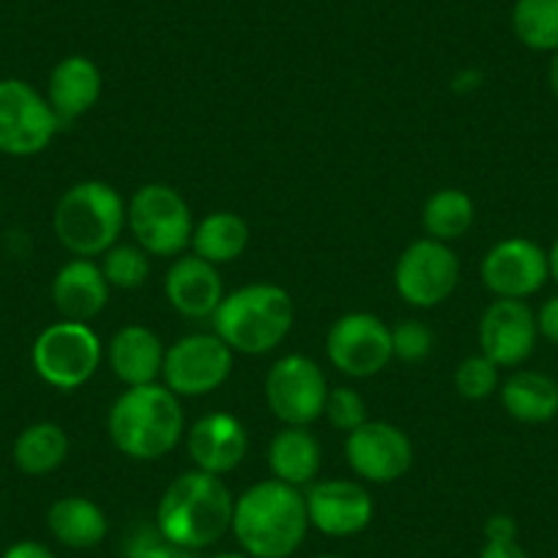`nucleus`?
Wrapping results in <instances>:
<instances>
[{
    "label": "nucleus",
    "mask_w": 558,
    "mask_h": 558,
    "mask_svg": "<svg viewBox=\"0 0 558 558\" xmlns=\"http://www.w3.org/2000/svg\"><path fill=\"white\" fill-rule=\"evenodd\" d=\"M482 282L496 299H518L525 302L545 288L550 279L547 252L536 241L512 235L498 241L482 257Z\"/></svg>",
    "instance_id": "ddd939ff"
},
{
    "label": "nucleus",
    "mask_w": 558,
    "mask_h": 558,
    "mask_svg": "<svg viewBox=\"0 0 558 558\" xmlns=\"http://www.w3.org/2000/svg\"><path fill=\"white\" fill-rule=\"evenodd\" d=\"M101 88H105L101 72L90 58L66 56L52 66L50 80H47V101H50L61 126H69L85 112L94 110Z\"/></svg>",
    "instance_id": "aec40b11"
},
{
    "label": "nucleus",
    "mask_w": 558,
    "mask_h": 558,
    "mask_svg": "<svg viewBox=\"0 0 558 558\" xmlns=\"http://www.w3.org/2000/svg\"><path fill=\"white\" fill-rule=\"evenodd\" d=\"M233 507L235 498L222 476L192 469L165 487L154 525L170 542L197 553L217 545L228 534Z\"/></svg>",
    "instance_id": "f03ea898"
},
{
    "label": "nucleus",
    "mask_w": 558,
    "mask_h": 558,
    "mask_svg": "<svg viewBox=\"0 0 558 558\" xmlns=\"http://www.w3.org/2000/svg\"><path fill=\"white\" fill-rule=\"evenodd\" d=\"M99 335L80 320H58L39 331L31 348V364L47 386L74 391L88 384L101 364Z\"/></svg>",
    "instance_id": "0eeeda50"
},
{
    "label": "nucleus",
    "mask_w": 558,
    "mask_h": 558,
    "mask_svg": "<svg viewBox=\"0 0 558 558\" xmlns=\"http://www.w3.org/2000/svg\"><path fill=\"white\" fill-rule=\"evenodd\" d=\"M512 31L534 52H558V0H514Z\"/></svg>",
    "instance_id": "cd10ccee"
},
{
    "label": "nucleus",
    "mask_w": 558,
    "mask_h": 558,
    "mask_svg": "<svg viewBox=\"0 0 558 558\" xmlns=\"http://www.w3.org/2000/svg\"><path fill=\"white\" fill-rule=\"evenodd\" d=\"M296 307L286 288L255 282L228 293L214 313V335L233 353L263 356L271 353L293 329Z\"/></svg>",
    "instance_id": "20e7f679"
},
{
    "label": "nucleus",
    "mask_w": 558,
    "mask_h": 558,
    "mask_svg": "<svg viewBox=\"0 0 558 558\" xmlns=\"http://www.w3.org/2000/svg\"><path fill=\"white\" fill-rule=\"evenodd\" d=\"M315 558H342V556H331V553H326V556H315Z\"/></svg>",
    "instance_id": "a19ab883"
},
{
    "label": "nucleus",
    "mask_w": 558,
    "mask_h": 558,
    "mask_svg": "<svg viewBox=\"0 0 558 558\" xmlns=\"http://www.w3.org/2000/svg\"><path fill=\"white\" fill-rule=\"evenodd\" d=\"M50 296L63 320L88 324L96 315L105 313L110 302V282L105 279L99 263L90 257H74L52 277Z\"/></svg>",
    "instance_id": "6ab92c4d"
},
{
    "label": "nucleus",
    "mask_w": 558,
    "mask_h": 558,
    "mask_svg": "<svg viewBox=\"0 0 558 558\" xmlns=\"http://www.w3.org/2000/svg\"><path fill=\"white\" fill-rule=\"evenodd\" d=\"M165 351L157 335L146 326H123L107 342V364L123 386H146L162 378Z\"/></svg>",
    "instance_id": "412c9836"
},
{
    "label": "nucleus",
    "mask_w": 558,
    "mask_h": 558,
    "mask_svg": "<svg viewBox=\"0 0 558 558\" xmlns=\"http://www.w3.org/2000/svg\"><path fill=\"white\" fill-rule=\"evenodd\" d=\"M61 121L45 94L20 77L0 80V154L28 159L50 148Z\"/></svg>",
    "instance_id": "6e6552de"
},
{
    "label": "nucleus",
    "mask_w": 558,
    "mask_h": 558,
    "mask_svg": "<svg viewBox=\"0 0 558 558\" xmlns=\"http://www.w3.org/2000/svg\"><path fill=\"white\" fill-rule=\"evenodd\" d=\"M547 266H550V279L558 286V239L553 241L550 252H547Z\"/></svg>",
    "instance_id": "58836bf2"
},
{
    "label": "nucleus",
    "mask_w": 558,
    "mask_h": 558,
    "mask_svg": "<svg viewBox=\"0 0 558 558\" xmlns=\"http://www.w3.org/2000/svg\"><path fill=\"white\" fill-rule=\"evenodd\" d=\"M233 373V351L219 335H186L165 351L162 380L179 397H206Z\"/></svg>",
    "instance_id": "9b49d317"
},
{
    "label": "nucleus",
    "mask_w": 558,
    "mask_h": 558,
    "mask_svg": "<svg viewBox=\"0 0 558 558\" xmlns=\"http://www.w3.org/2000/svg\"><path fill=\"white\" fill-rule=\"evenodd\" d=\"M536 331L539 337H545L550 345H558V293L556 296L545 299L542 307L536 310Z\"/></svg>",
    "instance_id": "72a5a7b5"
},
{
    "label": "nucleus",
    "mask_w": 558,
    "mask_h": 558,
    "mask_svg": "<svg viewBox=\"0 0 558 558\" xmlns=\"http://www.w3.org/2000/svg\"><path fill=\"white\" fill-rule=\"evenodd\" d=\"M47 529L52 539L61 542L69 550H90L99 542H105L110 523H107L105 509L85 496L58 498L47 509Z\"/></svg>",
    "instance_id": "5701e85b"
},
{
    "label": "nucleus",
    "mask_w": 558,
    "mask_h": 558,
    "mask_svg": "<svg viewBox=\"0 0 558 558\" xmlns=\"http://www.w3.org/2000/svg\"><path fill=\"white\" fill-rule=\"evenodd\" d=\"M498 364H493L485 353L465 356L454 369V389L465 400H487L498 391Z\"/></svg>",
    "instance_id": "c756f323"
},
{
    "label": "nucleus",
    "mask_w": 558,
    "mask_h": 558,
    "mask_svg": "<svg viewBox=\"0 0 558 558\" xmlns=\"http://www.w3.org/2000/svg\"><path fill=\"white\" fill-rule=\"evenodd\" d=\"M211 558H252V556H246V553H219V556H211Z\"/></svg>",
    "instance_id": "ea45409f"
},
{
    "label": "nucleus",
    "mask_w": 558,
    "mask_h": 558,
    "mask_svg": "<svg viewBox=\"0 0 558 558\" xmlns=\"http://www.w3.org/2000/svg\"><path fill=\"white\" fill-rule=\"evenodd\" d=\"M250 449V436L233 413H206L186 430V452L197 471L225 476L239 469Z\"/></svg>",
    "instance_id": "f3484780"
},
{
    "label": "nucleus",
    "mask_w": 558,
    "mask_h": 558,
    "mask_svg": "<svg viewBox=\"0 0 558 558\" xmlns=\"http://www.w3.org/2000/svg\"><path fill=\"white\" fill-rule=\"evenodd\" d=\"M126 228L134 244L154 257H179L192 244V208L168 184L140 186L126 206Z\"/></svg>",
    "instance_id": "423d86ee"
},
{
    "label": "nucleus",
    "mask_w": 558,
    "mask_h": 558,
    "mask_svg": "<svg viewBox=\"0 0 558 558\" xmlns=\"http://www.w3.org/2000/svg\"><path fill=\"white\" fill-rule=\"evenodd\" d=\"M504 411L523 425H545L558 416V380L536 369H518L501 384Z\"/></svg>",
    "instance_id": "b1692460"
},
{
    "label": "nucleus",
    "mask_w": 558,
    "mask_h": 558,
    "mask_svg": "<svg viewBox=\"0 0 558 558\" xmlns=\"http://www.w3.org/2000/svg\"><path fill=\"white\" fill-rule=\"evenodd\" d=\"M184 408L165 384L129 386L107 413L112 447L129 460H159L184 438Z\"/></svg>",
    "instance_id": "7ed1b4c3"
},
{
    "label": "nucleus",
    "mask_w": 558,
    "mask_h": 558,
    "mask_svg": "<svg viewBox=\"0 0 558 558\" xmlns=\"http://www.w3.org/2000/svg\"><path fill=\"white\" fill-rule=\"evenodd\" d=\"M192 252L214 266L239 260L250 246V225L233 211H214L192 230Z\"/></svg>",
    "instance_id": "393cba45"
},
{
    "label": "nucleus",
    "mask_w": 558,
    "mask_h": 558,
    "mask_svg": "<svg viewBox=\"0 0 558 558\" xmlns=\"http://www.w3.org/2000/svg\"><path fill=\"white\" fill-rule=\"evenodd\" d=\"M266 402L288 427H310L324 416L329 384L315 359L288 353L277 359L266 375Z\"/></svg>",
    "instance_id": "1a4fd4ad"
},
{
    "label": "nucleus",
    "mask_w": 558,
    "mask_h": 558,
    "mask_svg": "<svg viewBox=\"0 0 558 558\" xmlns=\"http://www.w3.org/2000/svg\"><path fill=\"white\" fill-rule=\"evenodd\" d=\"M474 219L476 206L471 195L463 190H452V186L427 197L425 208H422V228H425L427 239L444 241V244L463 239L474 228Z\"/></svg>",
    "instance_id": "bb28decb"
},
{
    "label": "nucleus",
    "mask_w": 558,
    "mask_h": 558,
    "mask_svg": "<svg viewBox=\"0 0 558 558\" xmlns=\"http://www.w3.org/2000/svg\"><path fill=\"white\" fill-rule=\"evenodd\" d=\"M460 282V260L452 246L436 239H418L402 250L395 266V288L405 304L433 310L447 302Z\"/></svg>",
    "instance_id": "9d476101"
},
{
    "label": "nucleus",
    "mask_w": 558,
    "mask_h": 558,
    "mask_svg": "<svg viewBox=\"0 0 558 558\" xmlns=\"http://www.w3.org/2000/svg\"><path fill=\"white\" fill-rule=\"evenodd\" d=\"M345 460L353 474L373 485L402 480L413 465V444L397 425L364 422L345 438Z\"/></svg>",
    "instance_id": "4468645a"
},
{
    "label": "nucleus",
    "mask_w": 558,
    "mask_h": 558,
    "mask_svg": "<svg viewBox=\"0 0 558 558\" xmlns=\"http://www.w3.org/2000/svg\"><path fill=\"white\" fill-rule=\"evenodd\" d=\"M126 228V203L105 181H80L69 186L52 211L56 239L74 257H99L118 244Z\"/></svg>",
    "instance_id": "39448f33"
},
{
    "label": "nucleus",
    "mask_w": 558,
    "mask_h": 558,
    "mask_svg": "<svg viewBox=\"0 0 558 558\" xmlns=\"http://www.w3.org/2000/svg\"><path fill=\"white\" fill-rule=\"evenodd\" d=\"M165 296H168L170 307L179 315L190 320H206L214 318L217 307L222 304V277H219L217 266L203 257L179 255L173 266L165 274Z\"/></svg>",
    "instance_id": "a211bd4d"
},
{
    "label": "nucleus",
    "mask_w": 558,
    "mask_h": 558,
    "mask_svg": "<svg viewBox=\"0 0 558 558\" xmlns=\"http://www.w3.org/2000/svg\"><path fill=\"white\" fill-rule=\"evenodd\" d=\"M326 356L348 378H373L395 359L391 329L369 313H348L331 324Z\"/></svg>",
    "instance_id": "f8f14e48"
},
{
    "label": "nucleus",
    "mask_w": 558,
    "mask_h": 558,
    "mask_svg": "<svg viewBox=\"0 0 558 558\" xmlns=\"http://www.w3.org/2000/svg\"><path fill=\"white\" fill-rule=\"evenodd\" d=\"M14 465L25 476H47L69 458V436L56 422H34L14 441Z\"/></svg>",
    "instance_id": "a878e982"
},
{
    "label": "nucleus",
    "mask_w": 558,
    "mask_h": 558,
    "mask_svg": "<svg viewBox=\"0 0 558 558\" xmlns=\"http://www.w3.org/2000/svg\"><path fill=\"white\" fill-rule=\"evenodd\" d=\"M324 416L329 418V425L335 430L353 433L367 422V402H364V397L356 389L337 386V389H329Z\"/></svg>",
    "instance_id": "2f4dec72"
},
{
    "label": "nucleus",
    "mask_w": 558,
    "mask_h": 558,
    "mask_svg": "<svg viewBox=\"0 0 558 558\" xmlns=\"http://www.w3.org/2000/svg\"><path fill=\"white\" fill-rule=\"evenodd\" d=\"M485 539L487 542H514L518 539V523L512 514H490L485 523Z\"/></svg>",
    "instance_id": "f704fd0d"
},
{
    "label": "nucleus",
    "mask_w": 558,
    "mask_h": 558,
    "mask_svg": "<svg viewBox=\"0 0 558 558\" xmlns=\"http://www.w3.org/2000/svg\"><path fill=\"white\" fill-rule=\"evenodd\" d=\"M536 340V315L525 302L496 299L482 313L480 348L498 367H520L534 353Z\"/></svg>",
    "instance_id": "dca6fc26"
},
{
    "label": "nucleus",
    "mask_w": 558,
    "mask_h": 558,
    "mask_svg": "<svg viewBox=\"0 0 558 558\" xmlns=\"http://www.w3.org/2000/svg\"><path fill=\"white\" fill-rule=\"evenodd\" d=\"M391 351L400 362H425L433 351V331L422 320H400L391 329Z\"/></svg>",
    "instance_id": "473e14b6"
},
{
    "label": "nucleus",
    "mask_w": 558,
    "mask_h": 558,
    "mask_svg": "<svg viewBox=\"0 0 558 558\" xmlns=\"http://www.w3.org/2000/svg\"><path fill=\"white\" fill-rule=\"evenodd\" d=\"M266 458L274 480L299 487V490L304 485H313L324 465L318 438L307 427H282L268 444Z\"/></svg>",
    "instance_id": "4be33fe9"
},
{
    "label": "nucleus",
    "mask_w": 558,
    "mask_h": 558,
    "mask_svg": "<svg viewBox=\"0 0 558 558\" xmlns=\"http://www.w3.org/2000/svg\"><path fill=\"white\" fill-rule=\"evenodd\" d=\"M480 558H529V553L514 542H485Z\"/></svg>",
    "instance_id": "e433bc0d"
},
{
    "label": "nucleus",
    "mask_w": 558,
    "mask_h": 558,
    "mask_svg": "<svg viewBox=\"0 0 558 558\" xmlns=\"http://www.w3.org/2000/svg\"><path fill=\"white\" fill-rule=\"evenodd\" d=\"M304 501H307L310 529L335 539L362 534L373 523V496L367 487L353 480L313 482L304 493Z\"/></svg>",
    "instance_id": "2eb2a0df"
},
{
    "label": "nucleus",
    "mask_w": 558,
    "mask_h": 558,
    "mask_svg": "<svg viewBox=\"0 0 558 558\" xmlns=\"http://www.w3.org/2000/svg\"><path fill=\"white\" fill-rule=\"evenodd\" d=\"M230 531L246 556L291 558L310 531L304 493L274 476L246 487L235 498Z\"/></svg>",
    "instance_id": "f257e3e1"
},
{
    "label": "nucleus",
    "mask_w": 558,
    "mask_h": 558,
    "mask_svg": "<svg viewBox=\"0 0 558 558\" xmlns=\"http://www.w3.org/2000/svg\"><path fill=\"white\" fill-rule=\"evenodd\" d=\"M123 558H197L195 550L170 542L157 525H137L123 539Z\"/></svg>",
    "instance_id": "7c9ffc66"
},
{
    "label": "nucleus",
    "mask_w": 558,
    "mask_h": 558,
    "mask_svg": "<svg viewBox=\"0 0 558 558\" xmlns=\"http://www.w3.org/2000/svg\"><path fill=\"white\" fill-rule=\"evenodd\" d=\"M101 260V271L110 288H121V291H134L148 279L151 274V260L148 252L137 244H116L105 252Z\"/></svg>",
    "instance_id": "c85d7f7f"
},
{
    "label": "nucleus",
    "mask_w": 558,
    "mask_h": 558,
    "mask_svg": "<svg viewBox=\"0 0 558 558\" xmlns=\"http://www.w3.org/2000/svg\"><path fill=\"white\" fill-rule=\"evenodd\" d=\"M0 558H58V556L45 545V542L20 539V542H12Z\"/></svg>",
    "instance_id": "c9c22d12"
},
{
    "label": "nucleus",
    "mask_w": 558,
    "mask_h": 558,
    "mask_svg": "<svg viewBox=\"0 0 558 558\" xmlns=\"http://www.w3.org/2000/svg\"><path fill=\"white\" fill-rule=\"evenodd\" d=\"M547 85H550L553 96L558 99V52H553L550 63H547Z\"/></svg>",
    "instance_id": "4c0bfd02"
}]
</instances>
